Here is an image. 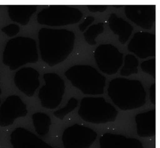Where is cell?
I'll list each match as a JSON object with an SVG mask.
<instances>
[{"label":"cell","mask_w":160,"mask_h":148,"mask_svg":"<svg viewBox=\"0 0 160 148\" xmlns=\"http://www.w3.org/2000/svg\"><path fill=\"white\" fill-rule=\"evenodd\" d=\"M95 20V18L90 16L84 19L83 23H82L80 25H79V28L81 32H83L84 30L86 29L88 26L90 25Z\"/></svg>","instance_id":"cell-26"},{"label":"cell","mask_w":160,"mask_h":148,"mask_svg":"<svg viewBox=\"0 0 160 148\" xmlns=\"http://www.w3.org/2000/svg\"><path fill=\"white\" fill-rule=\"evenodd\" d=\"M137 132L141 137H152L156 134V110L137 114L135 117Z\"/></svg>","instance_id":"cell-16"},{"label":"cell","mask_w":160,"mask_h":148,"mask_svg":"<svg viewBox=\"0 0 160 148\" xmlns=\"http://www.w3.org/2000/svg\"><path fill=\"white\" fill-rule=\"evenodd\" d=\"M10 137L13 148H55L22 127L16 128L11 133Z\"/></svg>","instance_id":"cell-14"},{"label":"cell","mask_w":160,"mask_h":148,"mask_svg":"<svg viewBox=\"0 0 160 148\" xmlns=\"http://www.w3.org/2000/svg\"><path fill=\"white\" fill-rule=\"evenodd\" d=\"M1 93H2V91H1V89L0 88V95L1 94Z\"/></svg>","instance_id":"cell-29"},{"label":"cell","mask_w":160,"mask_h":148,"mask_svg":"<svg viewBox=\"0 0 160 148\" xmlns=\"http://www.w3.org/2000/svg\"><path fill=\"white\" fill-rule=\"evenodd\" d=\"M139 61L136 57L132 54H128L125 59V65L121 71V75L123 76H129L131 74H138V67Z\"/></svg>","instance_id":"cell-20"},{"label":"cell","mask_w":160,"mask_h":148,"mask_svg":"<svg viewBox=\"0 0 160 148\" xmlns=\"http://www.w3.org/2000/svg\"><path fill=\"white\" fill-rule=\"evenodd\" d=\"M100 145V148H144L142 142L137 139L111 133L101 136Z\"/></svg>","instance_id":"cell-15"},{"label":"cell","mask_w":160,"mask_h":148,"mask_svg":"<svg viewBox=\"0 0 160 148\" xmlns=\"http://www.w3.org/2000/svg\"><path fill=\"white\" fill-rule=\"evenodd\" d=\"M97 137L92 129L75 124L65 130L62 140L65 148H89Z\"/></svg>","instance_id":"cell-9"},{"label":"cell","mask_w":160,"mask_h":148,"mask_svg":"<svg viewBox=\"0 0 160 148\" xmlns=\"http://www.w3.org/2000/svg\"><path fill=\"white\" fill-rule=\"evenodd\" d=\"M125 12L128 18L144 29H150L156 21V5H127Z\"/></svg>","instance_id":"cell-11"},{"label":"cell","mask_w":160,"mask_h":148,"mask_svg":"<svg viewBox=\"0 0 160 148\" xmlns=\"http://www.w3.org/2000/svg\"><path fill=\"white\" fill-rule=\"evenodd\" d=\"M78 105V100L76 99V98L72 97L68 100L67 105L64 107L54 111V115L58 119H60L61 120H62L68 114H69V113H71L73 110L76 109Z\"/></svg>","instance_id":"cell-22"},{"label":"cell","mask_w":160,"mask_h":148,"mask_svg":"<svg viewBox=\"0 0 160 148\" xmlns=\"http://www.w3.org/2000/svg\"><path fill=\"white\" fill-rule=\"evenodd\" d=\"M97 65L101 71L108 75L117 73L123 63V54L112 44H101L94 53Z\"/></svg>","instance_id":"cell-8"},{"label":"cell","mask_w":160,"mask_h":148,"mask_svg":"<svg viewBox=\"0 0 160 148\" xmlns=\"http://www.w3.org/2000/svg\"><path fill=\"white\" fill-rule=\"evenodd\" d=\"M46 85L41 88L38 98L43 107L54 109L62 102L65 85L63 79L55 73H47L43 76Z\"/></svg>","instance_id":"cell-7"},{"label":"cell","mask_w":160,"mask_h":148,"mask_svg":"<svg viewBox=\"0 0 160 148\" xmlns=\"http://www.w3.org/2000/svg\"><path fill=\"white\" fill-rule=\"evenodd\" d=\"M32 119L36 132L40 136L46 135L51 124L50 117L45 113L38 112L33 114Z\"/></svg>","instance_id":"cell-19"},{"label":"cell","mask_w":160,"mask_h":148,"mask_svg":"<svg viewBox=\"0 0 160 148\" xmlns=\"http://www.w3.org/2000/svg\"><path fill=\"white\" fill-rule=\"evenodd\" d=\"M150 99L152 104L156 105V85L154 83L150 88Z\"/></svg>","instance_id":"cell-27"},{"label":"cell","mask_w":160,"mask_h":148,"mask_svg":"<svg viewBox=\"0 0 160 148\" xmlns=\"http://www.w3.org/2000/svg\"><path fill=\"white\" fill-rule=\"evenodd\" d=\"M39 73L34 68L25 67L15 74L14 82L17 88L28 97H32L40 86Z\"/></svg>","instance_id":"cell-13"},{"label":"cell","mask_w":160,"mask_h":148,"mask_svg":"<svg viewBox=\"0 0 160 148\" xmlns=\"http://www.w3.org/2000/svg\"><path fill=\"white\" fill-rule=\"evenodd\" d=\"M108 94L114 104L122 110L138 109L146 103V91L138 80L115 78L110 81Z\"/></svg>","instance_id":"cell-2"},{"label":"cell","mask_w":160,"mask_h":148,"mask_svg":"<svg viewBox=\"0 0 160 148\" xmlns=\"http://www.w3.org/2000/svg\"><path fill=\"white\" fill-rule=\"evenodd\" d=\"M38 56L36 41L28 37H17L9 40L3 53V63L15 70L28 63H36Z\"/></svg>","instance_id":"cell-3"},{"label":"cell","mask_w":160,"mask_h":148,"mask_svg":"<svg viewBox=\"0 0 160 148\" xmlns=\"http://www.w3.org/2000/svg\"><path fill=\"white\" fill-rule=\"evenodd\" d=\"M78 114L86 122L99 124L115 121L118 111L103 97H84Z\"/></svg>","instance_id":"cell-5"},{"label":"cell","mask_w":160,"mask_h":148,"mask_svg":"<svg viewBox=\"0 0 160 148\" xmlns=\"http://www.w3.org/2000/svg\"><path fill=\"white\" fill-rule=\"evenodd\" d=\"M73 86L85 94H102L105 86V77L88 65H75L65 72Z\"/></svg>","instance_id":"cell-4"},{"label":"cell","mask_w":160,"mask_h":148,"mask_svg":"<svg viewBox=\"0 0 160 148\" xmlns=\"http://www.w3.org/2000/svg\"><path fill=\"white\" fill-rule=\"evenodd\" d=\"M87 7L89 11L93 13H102L107 9V6L105 5H89Z\"/></svg>","instance_id":"cell-25"},{"label":"cell","mask_w":160,"mask_h":148,"mask_svg":"<svg viewBox=\"0 0 160 148\" xmlns=\"http://www.w3.org/2000/svg\"><path fill=\"white\" fill-rule=\"evenodd\" d=\"M114 7H116V8H119V7H122V5H117V6H114Z\"/></svg>","instance_id":"cell-28"},{"label":"cell","mask_w":160,"mask_h":148,"mask_svg":"<svg viewBox=\"0 0 160 148\" xmlns=\"http://www.w3.org/2000/svg\"><path fill=\"white\" fill-rule=\"evenodd\" d=\"M0 103H1V100H0Z\"/></svg>","instance_id":"cell-30"},{"label":"cell","mask_w":160,"mask_h":148,"mask_svg":"<svg viewBox=\"0 0 160 148\" xmlns=\"http://www.w3.org/2000/svg\"><path fill=\"white\" fill-rule=\"evenodd\" d=\"M11 19L22 25H26L30 19L38 9L36 5H9L7 6Z\"/></svg>","instance_id":"cell-17"},{"label":"cell","mask_w":160,"mask_h":148,"mask_svg":"<svg viewBox=\"0 0 160 148\" xmlns=\"http://www.w3.org/2000/svg\"><path fill=\"white\" fill-rule=\"evenodd\" d=\"M104 32V23L100 22L88 28L84 33L85 40L90 45H96V38Z\"/></svg>","instance_id":"cell-21"},{"label":"cell","mask_w":160,"mask_h":148,"mask_svg":"<svg viewBox=\"0 0 160 148\" xmlns=\"http://www.w3.org/2000/svg\"><path fill=\"white\" fill-rule=\"evenodd\" d=\"M26 105L17 95L9 96L0 107V126L12 125L15 119L25 117L28 114Z\"/></svg>","instance_id":"cell-10"},{"label":"cell","mask_w":160,"mask_h":148,"mask_svg":"<svg viewBox=\"0 0 160 148\" xmlns=\"http://www.w3.org/2000/svg\"><path fill=\"white\" fill-rule=\"evenodd\" d=\"M110 29L115 34L119 36V41L125 44L128 40L133 30V26L121 18L112 13L108 19Z\"/></svg>","instance_id":"cell-18"},{"label":"cell","mask_w":160,"mask_h":148,"mask_svg":"<svg viewBox=\"0 0 160 148\" xmlns=\"http://www.w3.org/2000/svg\"><path fill=\"white\" fill-rule=\"evenodd\" d=\"M2 31L9 37H12L17 35L19 32L20 28L19 26L17 25L10 24L9 25L4 27L2 29Z\"/></svg>","instance_id":"cell-24"},{"label":"cell","mask_w":160,"mask_h":148,"mask_svg":"<svg viewBox=\"0 0 160 148\" xmlns=\"http://www.w3.org/2000/svg\"><path fill=\"white\" fill-rule=\"evenodd\" d=\"M128 48L142 59L156 56V35L149 32H137L131 39Z\"/></svg>","instance_id":"cell-12"},{"label":"cell","mask_w":160,"mask_h":148,"mask_svg":"<svg viewBox=\"0 0 160 148\" xmlns=\"http://www.w3.org/2000/svg\"><path fill=\"white\" fill-rule=\"evenodd\" d=\"M38 36L42 60L50 67L63 62L74 48L75 35L72 31L42 28Z\"/></svg>","instance_id":"cell-1"},{"label":"cell","mask_w":160,"mask_h":148,"mask_svg":"<svg viewBox=\"0 0 160 148\" xmlns=\"http://www.w3.org/2000/svg\"><path fill=\"white\" fill-rule=\"evenodd\" d=\"M141 68L144 72L151 75L156 78V58L144 61L141 64Z\"/></svg>","instance_id":"cell-23"},{"label":"cell","mask_w":160,"mask_h":148,"mask_svg":"<svg viewBox=\"0 0 160 148\" xmlns=\"http://www.w3.org/2000/svg\"><path fill=\"white\" fill-rule=\"evenodd\" d=\"M83 17L79 9L67 5H51L43 9L38 15V23L51 26L72 25Z\"/></svg>","instance_id":"cell-6"}]
</instances>
